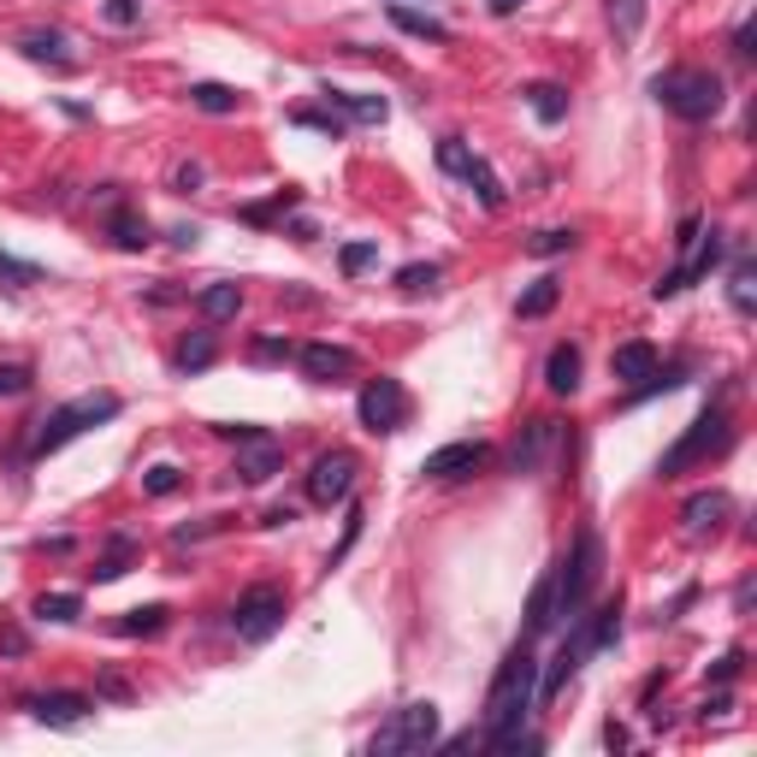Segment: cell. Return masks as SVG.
<instances>
[{"mask_svg":"<svg viewBox=\"0 0 757 757\" xmlns=\"http://www.w3.org/2000/svg\"><path fill=\"white\" fill-rule=\"evenodd\" d=\"M290 521H296V509L284 503V509H267V521H260V527H290Z\"/></svg>","mask_w":757,"mask_h":757,"instance_id":"53","label":"cell"},{"mask_svg":"<svg viewBox=\"0 0 757 757\" xmlns=\"http://www.w3.org/2000/svg\"><path fill=\"white\" fill-rule=\"evenodd\" d=\"M31 284H42V267H24L0 249V290H31Z\"/></svg>","mask_w":757,"mask_h":757,"instance_id":"36","label":"cell"},{"mask_svg":"<svg viewBox=\"0 0 757 757\" xmlns=\"http://www.w3.org/2000/svg\"><path fill=\"white\" fill-rule=\"evenodd\" d=\"M550 628H557V568H545V574H538V586H533V598H527V639L550 633Z\"/></svg>","mask_w":757,"mask_h":757,"instance_id":"21","label":"cell"},{"mask_svg":"<svg viewBox=\"0 0 757 757\" xmlns=\"http://www.w3.org/2000/svg\"><path fill=\"white\" fill-rule=\"evenodd\" d=\"M651 95H657V107H668L675 119H687V125H704V119H717L722 113V78L717 71H704V66H668L651 78Z\"/></svg>","mask_w":757,"mask_h":757,"instance_id":"3","label":"cell"},{"mask_svg":"<svg viewBox=\"0 0 757 757\" xmlns=\"http://www.w3.org/2000/svg\"><path fill=\"white\" fill-rule=\"evenodd\" d=\"M527 107H533L538 125H562V119H568V90H562V83H533V90H527Z\"/></svg>","mask_w":757,"mask_h":757,"instance_id":"25","label":"cell"},{"mask_svg":"<svg viewBox=\"0 0 757 757\" xmlns=\"http://www.w3.org/2000/svg\"><path fill=\"white\" fill-rule=\"evenodd\" d=\"M237 308H243V284H231V279L196 290V314L208 319V326H220V319H237Z\"/></svg>","mask_w":757,"mask_h":757,"instance_id":"22","label":"cell"},{"mask_svg":"<svg viewBox=\"0 0 757 757\" xmlns=\"http://www.w3.org/2000/svg\"><path fill=\"white\" fill-rule=\"evenodd\" d=\"M439 279H444L439 260H415V267L397 272V290H403V296H420V290H439Z\"/></svg>","mask_w":757,"mask_h":757,"instance_id":"30","label":"cell"},{"mask_svg":"<svg viewBox=\"0 0 757 757\" xmlns=\"http://www.w3.org/2000/svg\"><path fill=\"white\" fill-rule=\"evenodd\" d=\"M727 302H734V314H752L757 308V272L739 260L734 267V279H727Z\"/></svg>","mask_w":757,"mask_h":757,"instance_id":"34","label":"cell"},{"mask_svg":"<svg viewBox=\"0 0 757 757\" xmlns=\"http://www.w3.org/2000/svg\"><path fill=\"white\" fill-rule=\"evenodd\" d=\"M356 456L349 450H326V456H314L308 468V503L331 509V503H349V491H356Z\"/></svg>","mask_w":757,"mask_h":757,"instance_id":"10","label":"cell"},{"mask_svg":"<svg viewBox=\"0 0 757 757\" xmlns=\"http://www.w3.org/2000/svg\"><path fill=\"white\" fill-rule=\"evenodd\" d=\"M137 19H142V0H107V24L125 31V24H137Z\"/></svg>","mask_w":757,"mask_h":757,"instance_id":"45","label":"cell"},{"mask_svg":"<svg viewBox=\"0 0 757 757\" xmlns=\"http://www.w3.org/2000/svg\"><path fill=\"white\" fill-rule=\"evenodd\" d=\"M373 260H378V243H343L338 267L343 272H361V267H373Z\"/></svg>","mask_w":757,"mask_h":757,"instance_id":"42","label":"cell"},{"mask_svg":"<svg viewBox=\"0 0 757 757\" xmlns=\"http://www.w3.org/2000/svg\"><path fill=\"white\" fill-rule=\"evenodd\" d=\"M574 231H568V225H557V231H538V237L527 243V255H538V260H545V255H562V249H574Z\"/></svg>","mask_w":757,"mask_h":757,"instance_id":"39","label":"cell"},{"mask_svg":"<svg viewBox=\"0 0 757 757\" xmlns=\"http://www.w3.org/2000/svg\"><path fill=\"white\" fill-rule=\"evenodd\" d=\"M290 237H296V243H314L319 231H314V220H290Z\"/></svg>","mask_w":757,"mask_h":757,"instance_id":"55","label":"cell"},{"mask_svg":"<svg viewBox=\"0 0 757 757\" xmlns=\"http://www.w3.org/2000/svg\"><path fill=\"white\" fill-rule=\"evenodd\" d=\"M107 237L119 243L125 255H137V249H149V243H154V225L142 220L137 208H125V201H113V213H107Z\"/></svg>","mask_w":757,"mask_h":757,"instance_id":"17","label":"cell"},{"mask_svg":"<svg viewBox=\"0 0 757 757\" xmlns=\"http://www.w3.org/2000/svg\"><path fill=\"white\" fill-rule=\"evenodd\" d=\"M580 368H586V361H580V343H557L545 356V385L557 391V397H574V391H580Z\"/></svg>","mask_w":757,"mask_h":757,"instance_id":"19","label":"cell"},{"mask_svg":"<svg viewBox=\"0 0 757 757\" xmlns=\"http://www.w3.org/2000/svg\"><path fill=\"white\" fill-rule=\"evenodd\" d=\"M249 356L255 361H290V356H296V343H290V338H255Z\"/></svg>","mask_w":757,"mask_h":757,"instance_id":"43","label":"cell"},{"mask_svg":"<svg viewBox=\"0 0 757 757\" xmlns=\"http://www.w3.org/2000/svg\"><path fill=\"white\" fill-rule=\"evenodd\" d=\"M698 231H704V220H698V213H687V220H680V231H675V249L687 255L692 243H698Z\"/></svg>","mask_w":757,"mask_h":757,"instance_id":"48","label":"cell"},{"mask_svg":"<svg viewBox=\"0 0 757 757\" xmlns=\"http://www.w3.org/2000/svg\"><path fill=\"white\" fill-rule=\"evenodd\" d=\"M609 24H616L621 42H633L645 31V0H609Z\"/></svg>","mask_w":757,"mask_h":757,"instance_id":"33","label":"cell"},{"mask_svg":"<svg viewBox=\"0 0 757 757\" xmlns=\"http://www.w3.org/2000/svg\"><path fill=\"white\" fill-rule=\"evenodd\" d=\"M515 7H521V0H491V12H498V19H509Z\"/></svg>","mask_w":757,"mask_h":757,"instance_id":"57","label":"cell"},{"mask_svg":"<svg viewBox=\"0 0 757 757\" xmlns=\"http://www.w3.org/2000/svg\"><path fill=\"white\" fill-rule=\"evenodd\" d=\"M427 746H439V704L415 698V704L391 710V722L368 739V757H415Z\"/></svg>","mask_w":757,"mask_h":757,"instance_id":"6","label":"cell"},{"mask_svg":"<svg viewBox=\"0 0 757 757\" xmlns=\"http://www.w3.org/2000/svg\"><path fill=\"white\" fill-rule=\"evenodd\" d=\"M189 101H196L201 113H213V119H225V113H237V90H231V83H196V90H189Z\"/></svg>","mask_w":757,"mask_h":757,"instance_id":"29","label":"cell"},{"mask_svg":"<svg viewBox=\"0 0 757 757\" xmlns=\"http://www.w3.org/2000/svg\"><path fill=\"white\" fill-rule=\"evenodd\" d=\"M213 356H220V343H213V331H189V338L178 343V373H201V368H213Z\"/></svg>","mask_w":757,"mask_h":757,"instance_id":"27","label":"cell"},{"mask_svg":"<svg viewBox=\"0 0 757 757\" xmlns=\"http://www.w3.org/2000/svg\"><path fill=\"white\" fill-rule=\"evenodd\" d=\"M272 474H284V444L272 439V432H255V439L237 444V479H249V486H267Z\"/></svg>","mask_w":757,"mask_h":757,"instance_id":"14","label":"cell"},{"mask_svg":"<svg viewBox=\"0 0 757 757\" xmlns=\"http://www.w3.org/2000/svg\"><path fill=\"white\" fill-rule=\"evenodd\" d=\"M533 698H538V657H533L527 639H521V645L503 657L498 680H491V692H486V727H479V752H486L498 734H509V727L527 722Z\"/></svg>","mask_w":757,"mask_h":757,"instance_id":"1","label":"cell"},{"mask_svg":"<svg viewBox=\"0 0 757 757\" xmlns=\"http://www.w3.org/2000/svg\"><path fill=\"white\" fill-rule=\"evenodd\" d=\"M302 130H326V137H343V119L338 113H296Z\"/></svg>","mask_w":757,"mask_h":757,"instance_id":"44","label":"cell"},{"mask_svg":"<svg viewBox=\"0 0 757 757\" xmlns=\"http://www.w3.org/2000/svg\"><path fill=\"white\" fill-rule=\"evenodd\" d=\"M361 521H368V515H361V509H349V521H343V545L331 550V568H338V562L349 557V545H356V538H361Z\"/></svg>","mask_w":757,"mask_h":757,"instance_id":"46","label":"cell"},{"mask_svg":"<svg viewBox=\"0 0 757 757\" xmlns=\"http://www.w3.org/2000/svg\"><path fill=\"white\" fill-rule=\"evenodd\" d=\"M125 403L113 397V391H90V397H71L60 403L48 420H36V439H31V456H54V450H66L71 439H83L90 427H101V420H119Z\"/></svg>","mask_w":757,"mask_h":757,"instance_id":"5","label":"cell"},{"mask_svg":"<svg viewBox=\"0 0 757 757\" xmlns=\"http://www.w3.org/2000/svg\"><path fill=\"white\" fill-rule=\"evenodd\" d=\"M36 616H42V621H78V616H83V598H78V592H42V598H36Z\"/></svg>","mask_w":757,"mask_h":757,"instance_id":"32","label":"cell"},{"mask_svg":"<svg viewBox=\"0 0 757 757\" xmlns=\"http://www.w3.org/2000/svg\"><path fill=\"white\" fill-rule=\"evenodd\" d=\"M727 444H734V409H727V391H722V397H717V403H704L692 427H687L675 444L663 450V462H657V479H675V474H687V468H698V462L722 456Z\"/></svg>","mask_w":757,"mask_h":757,"instance_id":"2","label":"cell"},{"mask_svg":"<svg viewBox=\"0 0 757 757\" xmlns=\"http://www.w3.org/2000/svg\"><path fill=\"white\" fill-rule=\"evenodd\" d=\"M130 562H137V538H130V533H113V538H107V550H101V562L90 568V574L101 580V586H107V580H119Z\"/></svg>","mask_w":757,"mask_h":757,"instance_id":"24","label":"cell"},{"mask_svg":"<svg viewBox=\"0 0 757 757\" xmlns=\"http://www.w3.org/2000/svg\"><path fill=\"white\" fill-rule=\"evenodd\" d=\"M439 166H444V172H456V178H462V172L474 166V149H468V142H462V137H444V142H439Z\"/></svg>","mask_w":757,"mask_h":757,"instance_id":"40","label":"cell"},{"mask_svg":"<svg viewBox=\"0 0 757 757\" xmlns=\"http://www.w3.org/2000/svg\"><path fill=\"white\" fill-rule=\"evenodd\" d=\"M290 208H296V189H279V196L260 201V208H243V220H249V225H267L272 213H290Z\"/></svg>","mask_w":757,"mask_h":757,"instance_id":"41","label":"cell"},{"mask_svg":"<svg viewBox=\"0 0 757 757\" xmlns=\"http://www.w3.org/2000/svg\"><path fill=\"white\" fill-rule=\"evenodd\" d=\"M598 580H604V538H598V527H580L574 550L557 562V621H574L592 604Z\"/></svg>","mask_w":757,"mask_h":757,"instance_id":"4","label":"cell"},{"mask_svg":"<svg viewBox=\"0 0 757 757\" xmlns=\"http://www.w3.org/2000/svg\"><path fill=\"white\" fill-rule=\"evenodd\" d=\"M196 237H201L196 225H172V243H178V249H196Z\"/></svg>","mask_w":757,"mask_h":757,"instance_id":"54","label":"cell"},{"mask_svg":"<svg viewBox=\"0 0 757 757\" xmlns=\"http://www.w3.org/2000/svg\"><path fill=\"white\" fill-rule=\"evenodd\" d=\"M31 361H0V397H24L31 391Z\"/></svg>","mask_w":757,"mask_h":757,"instance_id":"38","label":"cell"},{"mask_svg":"<svg viewBox=\"0 0 757 757\" xmlns=\"http://www.w3.org/2000/svg\"><path fill=\"white\" fill-rule=\"evenodd\" d=\"M356 415H361V427L373 432H403V420H409V391H403V378H391V373H378L361 385V397H356Z\"/></svg>","mask_w":757,"mask_h":757,"instance_id":"8","label":"cell"},{"mask_svg":"<svg viewBox=\"0 0 757 757\" xmlns=\"http://www.w3.org/2000/svg\"><path fill=\"white\" fill-rule=\"evenodd\" d=\"M24 710H31L42 727H78L95 710V698H83V692H36V698H24Z\"/></svg>","mask_w":757,"mask_h":757,"instance_id":"15","label":"cell"},{"mask_svg":"<svg viewBox=\"0 0 757 757\" xmlns=\"http://www.w3.org/2000/svg\"><path fill=\"white\" fill-rule=\"evenodd\" d=\"M326 95V107H338V113H349L356 125H385V113H391V101L385 95H356V90H319Z\"/></svg>","mask_w":757,"mask_h":757,"instance_id":"20","label":"cell"},{"mask_svg":"<svg viewBox=\"0 0 757 757\" xmlns=\"http://www.w3.org/2000/svg\"><path fill=\"white\" fill-rule=\"evenodd\" d=\"M0 651H7V657H24V651H31V639H24L19 628H0Z\"/></svg>","mask_w":757,"mask_h":757,"instance_id":"50","label":"cell"},{"mask_svg":"<svg viewBox=\"0 0 757 757\" xmlns=\"http://www.w3.org/2000/svg\"><path fill=\"white\" fill-rule=\"evenodd\" d=\"M739 663H746L739 651H722V657L710 663V680H734V675H739Z\"/></svg>","mask_w":757,"mask_h":757,"instance_id":"47","label":"cell"},{"mask_svg":"<svg viewBox=\"0 0 757 757\" xmlns=\"http://www.w3.org/2000/svg\"><path fill=\"white\" fill-rule=\"evenodd\" d=\"M604 746H609V752H621V746H628V727L609 722V727H604Z\"/></svg>","mask_w":757,"mask_h":757,"instance_id":"56","label":"cell"},{"mask_svg":"<svg viewBox=\"0 0 757 757\" xmlns=\"http://www.w3.org/2000/svg\"><path fill=\"white\" fill-rule=\"evenodd\" d=\"M196 184H201V166H196V160L172 172V189H178V196H189V189H196Z\"/></svg>","mask_w":757,"mask_h":757,"instance_id":"49","label":"cell"},{"mask_svg":"<svg viewBox=\"0 0 757 757\" xmlns=\"http://www.w3.org/2000/svg\"><path fill=\"white\" fill-rule=\"evenodd\" d=\"M296 368H302V378H314V385H343L361 361H356V349H343V343H302Z\"/></svg>","mask_w":757,"mask_h":757,"instance_id":"12","label":"cell"},{"mask_svg":"<svg viewBox=\"0 0 757 757\" xmlns=\"http://www.w3.org/2000/svg\"><path fill=\"white\" fill-rule=\"evenodd\" d=\"M391 24H397V31H409V36H420V42H450V24L427 19V12H409L403 0H391Z\"/></svg>","mask_w":757,"mask_h":757,"instance_id":"26","label":"cell"},{"mask_svg":"<svg viewBox=\"0 0 757 757\" xmlns=\"http://www.w3.org/2000/svg\"><path fill=\"white\" fill-rule=\"evenodd\" d=\"M491 462V444H479V439H462V444H444V450H432L427 462H420V474L427 479H468L479 474Z\"/></svg>","mask_w":757,"mask_h":757,"instance_id":"13","label":"cell"},{"mask_svg":"<svg viewBox=\"0 0 757 757\" xmlns=\"http://www.w3.org/2000/svg\"><path fill=\"white\" fill-rule=\"evenodd\" d=\"M19 54H24V60H36V66H54V71H78V54H71L66 31H24Z\"/></svg>","mask_w":757,"mask_h":757,"instance_id":"16","label":"cell"},{"mask_svg":"<svg viewBox=\"0 0 757 757\" xmlns=\"http://www.w3.org/2000/svg\"><path fill=\"white\" fill-rule=\"evenodd\" d=\"M178 486H184V474L172 468V462H154V468L142 474V491H149V498H172Z\"/></svg>","mask_w":757,"mask_h":757,"instance_id":"37","label":"cell"},{"mask_svg":"<svg viewBox=\"0 0 757 757\" xmlns=\"http://www.w3.org/2000/svg\"><path fill=\"white\" fill-rule=\"evenodd\" d=\"M562 302V284L557 279H533V290H521V302H515V314L521 319H545L550 308Z\"/></svg>","mask_w":757,"mask_h":757,"instance_id":"28","label":"cell"},{"mask_svg":"<svg viewBox=\"0 0 757 757\" xmlns=\"http://www.w3.org/2000/svg\"><path fill=\"white\" fill-rule=\"evenodd\" d=\"M462 178H468V184L479 189V201H486V208H503V184H498V172H491L479 154H474V166L462 172Z\"/></svg>","mask_w":757,"mask_h":757,"instance_id":"35","label":"cell"},{"mask_svg":"<svg viewBox=\"0 0 757 757\" xmlns=\"http://www.w3.org/2000/svg\"><path fill=\"white\" fill-rule=\"evenodd\" d=\"M651 368H657V343H645V338H628V343H616V356H609V373L621 378V385H639Z\"/></svg>","mask_w":757,"mask_h":757,"instance_id":"18","label":"cell"},{"mask_svg":"<svg viewBox=\"0 0 757 757\" xmlns=\"http://www.w3.org/2000/svg\"><path fill=\"white\" fill-rule=\"evenodd\" d=\"M722 515H727V491H698V498H687V509H680L687 533H710Z\"/></svg>","mask_w":757,"mask_h":757,"instance_id":"23","label":"cell"},{"mask_svg":"<svg viewBox=\"0 0 757 757\" xmlns=\"http://www.w3.org/2000/svg\"><path fill=\"white\" fill-rule=\"evenodd\" d=\"M562 444V420L557 415H538L527 420V427L515 432V444L503 450V468L509 474H545V462H550V450Z\"/></svg>","mask_w":757,"mask_h":757,"instance_id":"9","label":"cell"},{"mask_svg":"<svg viewBox=\"0 0 757 757\" xmlns=\"http://www.w3.org/2000/svg\"><path fill=\"white\" fill-rule=\"evenodd\" d=\"M101 698H130V687L119 675H101Z\"/></svg>","mask_w":757,"mask_h":757,"instance_id":"52","label":"cell"},{"mask_svg":"<svg viewBox=\"0 0 757 757\" xmlns=\"http://www.w3.org/2000/svg\"><path fill=\"white\" fill-rule=\"evenodd\" d=\"M692 260H687V267H675V272H663V279L657 284H651V296H680V290H687V284H698V279H710V272H717L722 267V255H727V243H722V231H710V237H698L692 243Z\"/></svg>","mask_w":757,"mask_h":757,"instance_id":"11","label":"cell"},{"mask_svg":"<svg viewBox=\"0 0 757 757\" xmlns=\"http://www.w3.org/2000/svg\"><path fill=\"white\" fill-rule=\"evenodd\" d=\"M734 54H739V60H752V54H757L752 48V24H739V31H734Z\"/></svg>","mask_w":757,"mask_h":757,"instance_id":"51","label":"cell"},{"mask_svg":"<svg viewBox=\"0 0 757 757\" xmlns=\"http://www.w3.org/2000/svg\"><path fill=\"white\" fill-rule=\"evenodd\" d=\"M166 616H172L166 604H142V609H125L119 633H130V639H142V633H160V628H166Z\"/></svg>","mask_w":757,"mask_h":757,"instance_id":"31","label":"cell"},{"mask_svg":"<svg viewBox=\"0 0 757 757\" xmlns=\"http://www.w3.org/2000/svg\"><path fill=\"white\" fill-rule=\"evenodd\" d=\"M279 628H284V592L279 586H249L231 604V633H237L243 645H267Z\"/></svg>","mask_w":757,"mask_h":757,"instance_id":"7","label":"cell"}]
</instances>
